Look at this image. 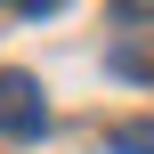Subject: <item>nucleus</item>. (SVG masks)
Listing matches in <instances>:
<instances>
[{
  "mask_svg": "<svg viewBox=\"0 0 154 154\" xmlns=\"http://www.w3.org/2000/svg\"><path fill=\"white\" fill-rule=\"evenodd\" d=\"M114 154H154V122H122L114 130Z\"/></svg>",
  "mask_w": 154,
  "mask_h": 154,
  "instance_id": "f03ea898",
  "label": "nucleus"
},
{
  "mask_svg": "<svg viewBox=\"0 0 154 154\" xmlns=\"http://www.w3.org/2000/svg\"><path fill=\"white\" fill-rule=\"evenodd\" d=\"M49 130V97L32 73H0V138H41Z\"/></svg>",
  "mask_w": 154,
  "mask_h": 154,
  "instance_id": "f257e3e1",
  "label": "nucleus"
},
{
  "mask_svg": "<svg viewBox=\"0 0 154 154\" xmlns=\"http://www.w3.org/2000/svg\"><path fill=\"white\" fill-rule=\"evenodd\" d=\"M122 16H138V24H154V0H122Z\"/></svg>",
  "mask_w": 154,
  "mask_h": 154,
  "instance_id": "7ed1b4c3",
  "label": "nucleus"
}]
</instances>
